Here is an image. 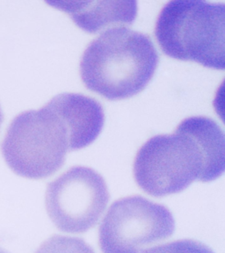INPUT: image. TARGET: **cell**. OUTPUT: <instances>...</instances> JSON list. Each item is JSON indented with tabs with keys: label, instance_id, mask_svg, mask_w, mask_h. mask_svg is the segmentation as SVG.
<instances>
[{
	"label": "cell",
	"instance_id": "cell-6",
	"mask_svg": "<svg viewBox=\"0 0 225 253\" xmlns=\"http://www.w3.org/2000/svg\"><path fill=\"white\" fill-rule=\"evenodd\" d=\"M109 199L100 174L89 167L73 166L47 185L45 205L57 229L84 233L96 225Z\"/></svg>",
	"mask_w": 225,
	"mask_h": 253
},
{
	"label": "cell",
	"instance_id": "cell-11",
	"mask_svg": "<svg viewBox=\"0 0 225 253\" xmlns=\"http://www.w3.org/2000/svg\"><path fill=\"white\" fill-rule=\"evenodd\" d=\"M3 120H4V115H3L2 108H1V106H0V126H1V124L3 123Z\"/></svg>",
	"mask_w": 225,
	"mask_h": 253
},
{
	"label": "cell",
	"instance_id": "cell-7",
	"mask_svg": "<svg viewBox=\"0 0 225 253\" xmlns=\"http://www.w3.org/2000/svg\"><path fill=\"white\" fill-rule=\"evenodd\" d=\"M47 104L66 126L69 151L90 145L102 130L105 122L102 106L89 96L64 92L56 95Z\"/></svg>",
	"mask_w": 225,
	"mask_h": 253
},
{
	"label": "cell",
	"instance_id": "cell-2",
	"mask_svg": "<svg viewBox=\"0 0 225 253\" xmlns=\"http://www.w3.org/2000/svg\"><path fill=\"white\" fill-rule=\"evenodd\" d=\"M155 36L166 55L225 69V4L173 0L159 12Z\"/></svg>",
	"mask_w": 225,
	"mask_h": 253
},
{
	"label": "cell",
	"instance_id": "cell-9",
	"mask_svg": "<svg viewBox=\"0 0 225 253\" xmlns=\"http://www.w3.org/2000/svg\"><path fill=\"white\" fill-rule=\"evenodd\" d=\"M35 253H95L87 243L76 237L53 236L44 242Z\"/></svg>",
	"mask_w": 225,
	"mask_h": 253
},
{
	"label": "cell",
	"instance_id": "cell-1",
	"mask_svg": "<svg viewBox=\"0 0 225 253\" xmlns=\"http://www.w3.org/2000/svg\"><path fill=\"white\" fill-rule=\"evenodd\" d=\"M158 63L150 36L120 26L103 32L87 45L79 71L87 89L109 100H119L142 91Z\"/></svg>",
	"mask_w": 225,
	"mask_h": 253
},
{
	"label": "cell",
	"instance_id": "cell-12",
	"mask_svg": "<svg viewBox=\"0 0 225 253\" xmlns=\"http://www.w3.org/2000/svg\"><path fill=\"white\" fill-rule=\"evenodd\" d=\"M0 253H8L7 251L6 250L3 249V248H1L0 247Z\"/></svg>",
	"mask_w": 225,
	"mask_h": 253
},
{
	"label": "cell",
	"instance_id": "cell-8",
	"mask_svg": "<svg viewBox=\"0 0 225 253\" xmlns=\"http://www.w3.org/2000/svg\"><path fill=\"white\" fill-rule=\"evenodd\" d=\"M47 4L66 12L87 33L116 25H132L137 16L136 1H50Z\"/></svg>",
	"mask_w": 225,
	"mask_h": 253
},
{
	"label": "cell",
	"instance_id": "cell-4",
	"mask_svg": "<svg viewBox=\"0 0 225 253\" xmlns=\"http://www.w3.org/2000/svg\"><path fill=\"white\" fill-rule=\"evenodd\" d=\"M68 151L66 126L47 104L15 116L1 142V153L9 168L30 179L53 175L63 166Z\"/></svg>",
	"mask_w": 225,
	"mask_h": 253
},
{
	"label": "cell",
	"instance_id": "cell-3",
	"mask_svg": "<svg viewBox=\"0 0 225 253\" xmlns=\"http://www.w3.org/2000/svg\"><path fill=\"white\" fill-rule=\"evenodd\" d=\"M133 168L139 187L155 197L180 193L194 180H213L187 118L173 134H157L144 142L135 155Z\"/></svg>",
	"mask_w": 225,
	"mask_h": 253
},
{
	"label": "cell",
	"instance_id": "cell-10",
	"mask_svg": "<svg viewBox=\"0 0 225 253\" xmlns=\"http://www.w3.org/2000/svg\"><path fill=\"white\" fill-rule=\"evenodd\" d=\"M145 253H215L202 243L194 240L171 242L158 247L150 248Z\"/></svg>",
	"mask_w": 225,
	"mask_h": 253
},
{
	"label": "cell",
	"instance_id": "cell-5",
	"mask_svg": "<svg viewBox=\"0 0 225 253\" xmlns=\"http://www.w3.org/2000/svg\"><path fill=\"white\" fill-rule=\"evenodd\" d=\"M174 216L165 206L134 195L111 205L99 227L103 253H145L174 234Z\"/></svg>",
	"mask_w": 225,
	"mask_h": 253
}]
</instances>
